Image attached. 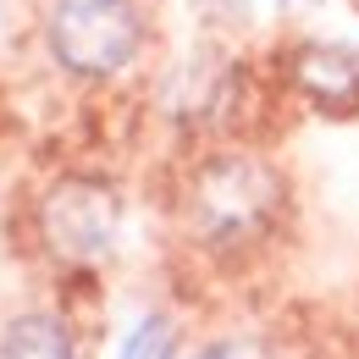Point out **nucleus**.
<instances>
[{
	"instance_id": "nucleus-1",
	"label": "nucleus",
	"mask_w": 359,
	"mask_h": 359,
	"mask_svg": "<svg viewBox=\"0 0 359 359\" xmlns=\"http://www.w3.org/2000/svg\"><path fill=\"white\" fill-rule=\"evenodd\" d=\"M276 205H282L276 172L260 166V161H249V155L210 161V166L194 177V194H188L194 232H199L210 249H243V243H255L271 226Z\"/></svg>"
},
{
	"instance_id": "nucleus-2",
	"label": "nucleus",
	"mask_w": 359,
	"mask_h": 359,
	"mask_svg": "<svg viewBox=\"0 0 359 359\" xmlns=\"http://www.w3.org/2000/svg\"><path fill=\"white\" fill-rule=\"evenodd\" d=\"M144 22L133 0H55L50 6V50L78 78H111L138 55Z\"/></svg>"
},
{
	"instance_id": "nucleus-3",
	"label": "nucleus",
	"mask_w": 359,
	"mask_h": 359,
	"mask_svg": "<svg viewBox=\"0 0 359 359\" xmlns=\"http://www.w3.org/2000/svg\"><path fill=\"white\" fill-rule=\"evenodd\" d=\"M116 226H122V205L94 177L55 182L39 205V238L61 266H100L116 249Z\"/></svg>"
},
{
	"instance_id": "nucleus-4",
	"label": "nucleus",
	"mask_w": 359,
	"mask_h": 359,
	"mask_svg": "<svg viewBox=\"0 0 359 359\" xmlns=\"http://www.w3.org/2000/svg\"><path fill=\"white\" fill-rule=\"evenodd\" d=\"M293 78L299 89L320 100L326 111H354L359 105V50L343 45H304L293 55Z\"/></svg>"
},
{
	"instance_id": "nucleus-5",
	"label": "nucleus",
	"mask_w": 359,
	"mask_h": 359,
	"mask_svg": "<svg viewBox=\"0 0 359 359\" xmlns=\"http://www.w3.org/2000/svg\"><path fill=\"white\" fill-rule=\"evenodd\" d=\"M0 359H78V337L61 315H17L0 337Z\"/></svg>"
},
{
	"instance_id": "nucleus-6",
	"label": "nucleus",
	"mask_w": 359,
	"mask_h": 359,
	"mask_svg": "<svg viewBox=\"0 0 359 359\" xmlns=\"http://www.w3.org/2000/svg\"><path fill=\"white\" fill-rule=\"evenodd\" d=\"M122 359H177V354H172V326H166L161 315L138 320L133 337L122 343Z\"/></svg>"
},
{
	"instance_id": "nucleus-7",
	"label": "nucleus",
	"mask_w": 359,
	"mask_h": 359,
	"mask_svg": "<svg viewBox=\"0 0 359 359\" xmlns=\"http://www.w3.org/2000/svg\"><path fill=\"white\" fill-rule=\"evenodd\" d=\"M194 359H255V348H243V343H210L205 354H194Z\"/></svg>"
}]
</instances>
